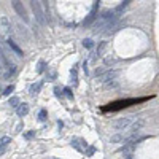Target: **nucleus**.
Instances as JSON below:
<instances>
[{
	"instance_id": "obj_13",
	"label": "nucleus",
	"mask_w": 159,
	"mask_h": 159,
	"mask_svg": "<svg viewBox=\"0 0 159 159\" xmlns=\"http://www.w3.org/2000/svg\"><path fill=\"white\" fill-rule=\"evenodd\" d=\"M110 142H111V143H119V142H124V135H122V134H115V135H111Z\"/></svg>"
},
{
	"instance_id": "obj_22",
	"label": "nucleus",
	"mask_w": 159,
	"mask_h": 159,
	"mask_svg": "<svg viewBox=\"0 0 159 159\" xmlns=\"http://www.w3.org/2000/svg\"><path fill=\"white\" fill-rule=\"evenodd\" d=\"M10 142H11V138H10V137H2V138H0V145H8Z\"/></svg>"
},
{
	"instance_id": "obj_31",
	"label": "nucleus",
	"mask_w": 159,
	"mask_h": 159,
	"mask_svg": "<svg viewBox=\"0 0 159 159\" xmlns=\"http://www.w3.org/2000/svg\"><path fill=\"white\" fill-rule=\"evenodd\" d=\"M124 159H132V156L129 155V156H127V158H124Z\"/></svg>"
},
{
	"instance_id": "obj_17",
	"label": "nucleus",
	"mask_w": 159,
	"mask_h": 159,
	"mask_svg": "<svg viewBox=\"0 0 159 159\" xmlns=\"http://www.w3.org/2000/svg\"><path fill=\"white\" fill-rule=\"evenodd\" d=\"M70 73H72V81H73V86H76V84H78V75H76V69H73Z\"/></svg>"
},
{
	"instance_id": "obj_10",
	"label": "nucleus",
	"mask_w": 159,
	"mask_h": 159,
	"mask_svg": "<svg viewBox=\"0 0 159 159\" xmlns=\"http://www.w3.org/2000/svg\"><path fill=\"white\" fill-rule=\"evenodd\" d=\"M16 29H18L19 35H21V37H24L25 40H30V38H32V37H30V34H29V30H27V27H25V25H22V24H16Z\"/></svg>"
},
{
	"instance_id": "obj_8",
	"label": "nucleus",
	"mask_w": 159,
	"mask_h": 159,
	"mask_svg": "<svg viewBox=\"0 0 159 159\" xmlns=\"http://www.w3.org/2000/svg\"><path fill=\"white\" fill-rule=\"evenodd\" d=\"M5 43H7V46L11 51H14V53H16L18 56H22V49L19 48V46L16 45V42H14V40H11V38H8V40H5Z\"/></svg>"
},
{
	"instance_id": "obj_30",
	"label": "nucleus",
	"mask_w": 159,
	"mask_h": 159,
	"mask_svg": "<svg viewBox=\"0 0 159 159\" xmlns=\"http://www.w3.org/2000/svg\"><path fill=\"white\" fill-rule=\"evenodd\" d=\"M92 153H94V148H89V150H88V155L91 156V155H92Z\"/></svg>"
},
{
	"instance_id": "obj_3",
	"label": "nucleus",
	"mask_w": 159,
	"mask_h": 159,
	"mask_svg": "<svg viewBox=\"0 0 159 159\" xmlns=\"http://www.w3.org/2000/svg\"><path fill=\"white\" fill-rule=\"evenodd\" d=\"M134 119H135L134 116H127V118H122V119H119V121H116V122H115V127H116L118 131H122V129H126L127 126H131L132 122H134Z\"/></svg>"
},
{
	"instance_id": "obj_7",
	"label": "nucleus",
	"mask_w": 159,
	"mask_h": 159,
	"mask_svg": "<svg viewBox=\"0 0 159 159\" xmlns=\"http://www.w3.org/2000/svg\"><path fill=\"white\" fill-rule=\"evenodd\" d=\"M143 126H145V119H143V118H138V119H135L134 122H132V126H131V132H132V134H138Z\"/></svg>"
},
{
	"instance_id": "obj_25",
	"label": "nucleus",
	"mask_w": 159,
	"mask_h": 159,
	"mask_svg": "<svg viewBox=\"0 0 159 159\" xmlns=\"http://www.w3.org/2000/svg\"><path fill=\"white\" fill-rule=\"evenodd\" d=\"M64 92H65V96H67V97H73V94L70 92V89H69V88H64Z\"/></svg>"
},
{
	"instance_id": "obj_27",
	"label": "nucleus",
	"mask_w": 159,
	"mask_h": 159,
	"mask_svg": "<svg viewBox=\"0 0 159 159\" xmlns=\"http://www.w3.org/2000/svg\"><path fill=\"white\" fill-rule=\"evenodd\" d=\"M54 92H56V96H57V97H62V96H64L62 92H60V89H59V88H56V89H54Z\"/></svg>"
},
{
	"instance_id": "obj_28",
	"label": "nucleus",
	"mask_w": 159,
	"mask_h": 159,
	"mask_svg": "<svg viewBox=\"0 0 159 159\" xmlns=\"http://www.w3.org/2000/svg\"><path fill=\"white\" fill-rule=\"evenodd\" d=\"M5 72H3V64H2V60H0V75H3Z\"/></svg>"
},
{
	"instance_id": "obj_9",
	"label": "nucleus",
	"mask_w": 159,
	"mask_h": 159,
	"mask_svg": "<svg viewBox=\"0 0 159 159\" xmlns=\"http://www.w3.org/2000/svg\"><path fill=\"white\" fill-rule=\"evenodd\" d=\"M0 24H2V27L7 30L10 35H14L13 29H11V24H10V21H8V18H7V16H2V18H0Z\"/></svg>"
},
{
	"instance_id": "obj_29",
	"label": "nucleus",
	"mask_w": 159,
	"mask_h": 159,
	"mask_svg": "<svg viewBox=\"0 0 159 159\" xmlns=\"http://www.w3.org/2000/svg\"><path fill=\"white\" fill-rule=\"evenodd\" d=\"M34 134H35V132H29V134L25 135V137H27V138H32V137H34Z\"/></svg>"
},
{
	"instance_id": "obj_11",
	"label": "nucleus",
	"mask_w": 159,
	"mask_h": 159,
	"mask_svg": "<svg viewBox=\"0 0 159 159\" xmlns=\"http://www.w3.org/2000/svg\"><path fill=\"white\" fill-rule=\"evenodd\" d=\"M16 113H18V116H25L29 113V105L27 104H21L16 108Z\"/></svg>"
},
{
	"instance_id": "obj_5",
	"label": "nucleus",
	"mask_w": 159,
	"mask_h": 159,
	"mask_svg": "<svg viewBox=\"0 0 159 159\" xmlns=\"http://www.w3.org/2000/svg\"><path fill=\"white\" fill-rule=\"evenodd\" d=\"M99 3H100V2H94V5H92V10H91V13L88 14V18L84 19V27H88V25H91L92 22H94L96 14H97V8H99Z\"/></svg>"
},
{
	"instance_id": "obj_16",
	"label": "nucleus",
	"mask_w": 159,
	"mask_h": 159,
	"mask_svg": "<svg viewBox=\"0 0 159 159\" xmlns=\"http://www.w3.org/2000/svg\"><path fill=\"white\" fill-rule=\"evenodd\" d=\"M83 46H84V48H88V49H91L92 46H94V42H92L91 38H86V40H83Z\"/></svg>"
},
{
	"instance_id": "obj_18",
	"label": "nucleus",
	"mask_w": 159,
	"mask_h": 159,
	"mask_svg": "<svg viewBox=\"0 0 159 159\" xmlns=\"http://www.w3.org/2000/svg\"><path fill=\"white\" fill-rule=\"evenodd\" d=\"M40 88H42V83H37V84H34L32 88H30V94H37V92L40 91Z\"/></svg>"
},
{
	"instance_id": "obj_4",
	"label": "nucleus",
	"mask_w": 159,
	"mask_h": 159,
	"mask_svg": "<svg viewBox=\"0 0 159 159\" xmlns=\"http://www.w3.org/2000/svg\"><path fill=\"white\" fill-rule=\"evenodd\" d=\"M116 75H118L116 70H108V72H105L102 76H99V80H97V81H99V83H105L107 84V83H110V81H113L116 78Z\"/></svg>"
},
{
	"instance_id": "obj_20",
	"label": "nucleus",
	"mask_w": 159,
	"mask_h": 159,
	"mask_svg": "<svg viewBox=\"0 0 159 159\" xmlns=\"http://www.w3.org/2000/svg\"><path fill=\"white\" fill-rule=\"evenodd\" d=\"M46 110H40V113H38V119L40 121H46Z\"/></svg>"
},
{
	"instance_id": "obj_15",
	"label": "nucleus",
	"mask_w": 159,
	"mask_h": 159,
	"mask_svg": "<svg viewBox=\"0 0 159 159\" xmlns=\"http://www.w3.org/2000/svg\"><path fill=\"white\" fill-rule=\"evenodd\" d=\"M8 105H10V107H19L21 104H19V99H18V97H11V99L8 100Z\"/></svg>"
},
{
	"instance_id": "obj_1",
	"label": "nucleus",
	"mask_w": 159,
	"mask_h": 159,
	"mask_svg": "<svg viewBox=\"0 0 159 159\" xmlns=\"http://www.w3.org/2000/svg\"><path fill=\"white\" fill-rule=\"evenodd\" d=\"M30 8H32V11H34L35 21H37L38 24L45 25V24H46V16H45V13H43V10H42V5H40V2H35V0H32V2H30Z\"/></svg>"
},
{
	"instance_id": "obj_6",
	"label": "nucleus",
	"mask_w": 159,
	"mask_h": 159,
	"mask_svg": "<svg viewBox=\"0 0 159 159\" xmlns=\"http://www.w3.org/2000/svg\"><path fill=\"white\" fill-rule=\"evenodd\" d=\"M72 146H73L76 151L83 153V151H86V146H88V143H86L84 140H81V138H73V140H72Z\"/></svg>"
},
{
	"instance_id": "obj_19",
	"label": "nucleus",
	"mask_w": 159,
	"mask_h": 159,
	"mask_svg": "<svg viewBox=\"0 0 159 159\" xmlns=\"http://www.w3.org/2000/svg\"><path fill=\"white\" fill-rule=\"evenodd\" d=\"M45 60H40V62H38V69H37V72H38V73H43V72H45Z\"/></svg>"
},
{
	"instance_id": "obj_24",
	"label": "nucleus",
	"mask_w": 159,
	"mask_h": 159,
	"mask_svg": "<svg viewBox=\"0 0 159 159\" xmlns=\"http://www.w3.org/2000/svg\"><path fill=\"white\" fill-rule=\"evenodd\" d=\"M7 148H8V145H0V156H2L5 151H7Z\"/></svg>"
},
{
	"instance_id": "obj_26",
	"label": "nucleus",
	"mask_w": 159,
	"mask_h": 159,
	"mask_svg": "<svg viewBox=\"0 0 159 159\" xmlns=\"http://www.w3.org/2000/svg\"><path fill=\"white\" fill-rule=\"evenodd\" d=\"M113 62H115V57H107V59H105V64H107V65H108V64H113Z\"/></svg>"
},
{
	"instance_id": "obj_23",
	"label": "nucleus",
	"mask_w": 159,
	"mask_h": 159,
	"mask_svg": "<svg viewBox=\"0 0 159 159\" xmlns=\"http://www.w3.org/2000/svg\"><path fill=\"white\" fill-rule=\"evenodd\" d=\"M105 86H107V88H118V81L113 80V81H110V83H107Z\"/></svg>"
},
{
	"instance_id": "obj_21",
	"label": "nucleus",
	"mask_w": 159,
	"mask_h": 159,
	"mask_svg": "<svg viewBox=\"0 0 159 159\" xmlns=\"http://www.w3.org/2000/svg\"><path fill=\"white\" fill-rule=\"evenodd\" d=\"M13 91H14V86H11V84H10L8 88H5V91H3V96H10Z\"/></svg>"
},
{
	"instance_id": "obj_14",
	"label": "nucleus",
	"mask_w": 159,
	"mask_h": 159,
	"mask_svg": "<svg viewBox=\"0 0 159 159\" xmlns=\"http://www.w3.org/2000/svg\"><path fill=\"white\" fill-rule=\"evenodd\" d=\"M105 48H107V42H100V45L97 46V56H104Z\"/></svg>"
},
{
	"instance_id": "obj_12",
	"label": "nucleus",
	"mask_w": 159,
	"mask_h": 159,
	"mask_svg": "<svg viewBox=\"0 0 159 159\" xmlns=\"http://www.w3.org/2000/svg\"><path fill=\"white\" fill-rule=\"evenodd\" d=\"M127 5H129V2H121L119 5H118V7L113 10V11H115V14H116V16H121V13L122 11H124V10L127 8Z\"/></svg>"
},
{
	"instance_id": "obj_2",
	"label": "nucleus",
	"mask_w": 159,
	"mask_h": 159,
	"mask_svg": "<svg viewBox=\"0 0 159 159\" xmlns=\"http://www.w3.org/2000/svg\"><path fill=\"white\" fill-rule=\"evenodd\" d=\"M13 3V8H14V11H16L19 16L22 18V21L24 22H29V14H27V10H25V7L22 5V2H19V0H14Z\"/></svg>"
}]
</instances>
